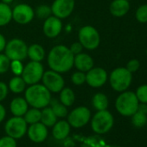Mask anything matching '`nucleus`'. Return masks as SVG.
I'll return each instance as SVG.
<instances>
[{
    "mask_svg": "<svg viewBox=\"0 0 147 147\" xmlns=\"http://www.w3.org/2000/svg\"><path fill=\"white\" fill-rule=\"evenodd\" d=\"M52 15L65 19L70 17L76 7V0H54L50 5Z\"/></svg>",
    "mask_w": 147,
    "mask_h": 147,
    "instance_id": "obj_14",
    "label": "nucleus"
},
{
    "mask_svg": "<svg viewBox=\"0 0 147 147\" xmlns=\"http://www.w3.org/2000/svg\"><path fill=\"white\" fill-rule=\"evenodd\" d=\"M127 1H130V0H127Z\"/></svg>",
    "mask_w": 147,
    "mask_h": 147,
    "instance_id": "obj_46",
    "label": "nucleus"
},
{
    "mask_svg": "<svg viewBox=\"0 0 147 147\" xmlns=\"http://www.w3.org/2000/svg\"><path fill=\"white\" fill-rule=\"evenodd\" d=\"M11 60L5 53H0V75H4L10 70Z\"/></svg>",
    "mask_w": 147,
    "mask_h": 147,
    "instance_id": "obj_32",
    "label": "nucleus"
},
{
    "mask_svg": "<svg viewBox=\"0 0 147 147\" xmlns=\"http://www.w3.org/2000/svg\"><path fill=\"white\" fill-rule=\"evenodd\" d=\"M91 128L97 134H105L113 126L114 119L113 114L107 109L97 111L91 117Z\"/></svg>",
    "mask_w": 147,
    "mask_h": 147,
    "instance_id": "obj_5",
    "label": "nucleus"
},
{
    "mask_svg": "<svg viewBox=\"0 0 147 147\" xmlns=\"http://www.w3.org/2000/svg\"><path fill=\"white\" fill-rule=\"evenodd\" d=\"M59 101L67 107L74 105L76 101V94L70 88H63L59 92Z\"/></svg>",
    "mask_w": 147,
    "mask_h": 147,
    "instance_id": "obj_23",
    "label": "nucleus"
},
{
    "mask_svg": "<svg viewBox=\"0 0 147 147\" xmlns=\"http://www.w3.org/2000/svg\"><path fill=\"white\" fill-rule=\"evenodd\" d=\"M49 107H51V109L53 110V112L55 113V114L56 115L57 118H65L67 117L68 111H67V107L66 106H64L62 103H61L59 101V100H51L50 103H49Z\"/></svg>",
    "mask_w": 147,
    "mask_h": 147,
    "instance_id": "obj_27",
    "label": "nucleus"
},
{
    "mask_svg": "<svg viewBox=\"0 0 147 147\" xmlns=\"http://www.w3.org/2000/svg\"><path fill=\"white\" fill-rule=\"evenodd\" d=\"M63 24L61 19L51 15L43 21L42 31L46 37L53 39L57 37L62 31Z\"/></svg>",
    "mask_w": 147,
    "mask_h": 147,
    "instance_id": "obj_15",
    "label": "nucleus"
},
{
    "mask_svg": "<svg viewBox=\"0 0 147 147\" xmlns=\"http://www.w3.org/2000/svg\"><path fill=\"white\" fill-rule=\"evenodd\" d=\"M146 55H147V49H146Z\"/></svg>",
    "mask_w": 147,
    "mask_h": 147,
    "instance_id": "obj_44",
    "label": "nucleus"
},
{
    "mask_svg": "<svg viewBox=\"0 0 147 147\" xmlns=\"http://www.w3.org/2000/svg\"><path fill=\"white\" fill-rule=\"evenodd\" d=\"M71 82L76 86H82L86 83V73L76 70L71 76Z\"/></svg>",
    "mask_w": 147,
    "mask_h": 147,
    "instance_id": "obj_31",
    "label": "nucleus"
},
{
    "mask_svg": "<svg viewBox=\"0 0 147 147\" xmlns=\"http://www.w3.org/2000/svg\"><path fill=\"white\" fill-rule=\"evenodd\" d=\"M26 134L30 141L39 144L47 139L49 136V129L42 122H37L29 125Z\"/></svg>",
    "mask_w": 147,
    "mask_h": 147,
    "instance_id": "obj_16",
    "label": "nucleus"
},
{
    "mask_svg": "<svg viewBox=\"0 0 147 147\" xmlns=\"http://www.w3.org/2000/svg\"><path fill=\"white\" fill-rule=\"evenodd\" d=\"M6 118V109L4 105L0 102V124H1Z\"/></svg>",
    "mask_w": 147,
    "mask_h": 147,
    "instance_id": "obj_41",
    "label": "nucleus"
},
{
    "mask_svg": "<svg viewBox=\"0 0 147 147\" xmlns=\"http://www.w3.org/2000/svg\"><path fill=\"white\" fill-rule=\"evenodd\" d=\"M146 125H147V120H146Z\"/></svg>",
    "mask_w": 147,
    "mask_h": 147,
    "instance_id": "obj_45",
    "label": "nucleus"
},
{
    "mask_svg": "<svg viewBox=\"0 0 147 147\" xmlns=\"http://www.w3.org/2000/svg\"><path fill=\"white\" fill-rule=\"evenodd\" d=\"M24 67V65L23 64L22 61H18V60L11 61L10 70L11 71V73L14 76H22Z\"/></svg>",
    "mask_w": 147,
    "mask_h": 147,
    "instance_id": "obj_33",
    "label": "nucleus"
},
{
    "mask_svg": "<svg viewBox=\"0 0 147 147\" xmlns=\"http://www.w3.org/2000/svg\"><path fill=\"white\" fill-rule=\"evenodd\" d=\"M111 88L119 93L126 91L131 86L132 81V74L125 67L114 68L108 76Z\"/></svg>",
    "mask_w": 147,
    "mask_h": 147,
    "instance_id": "obj_4",
    "label": "nucleus"
},
{
    "mask_svg": "<svg viewBox=\"0 0 147 147\" xmlns=\"http://www.w3.org/2000/svg\"><path fill=\"white\" fill-rule=\"evenodd\" d=\"M136 19L141 23H147V5H140L136 11Z\"/></svg>",
    "mask_w": 147,
    "mask_h": 147,
    "instance_id": "obj_34",
    "label": "nucleus"
},
{
    "mask_svg": "<svg viewBox=\"0 0 147 147\" xmlns=\"http://www.w3.org/2000/svg\"><path fill=\"white\" fill-rule=\"evenodd\" d=\"M74 55L69 48L63 44L54 46L47 55L49 69L60 74L67 73L74 67Z\"/></svg>",
    "mask_w": 147,
    "mask_h": 147,
    "instance_id": "obj_1",
    "label": "nucleus"
},
{
    "mask_svg": "<svg viewBox=\"0 0 147 147\" xmlns=\"http://www.w3.org/2000/svg\"><path fill=\"white\" fill-rule=\"evenodd\" d=\"M7 85L9 90L15 94H20L22 93H24L27 86L26 82L21 76H14V77H12L9 81V83Z\"/></svg>",
    "mask_w": 147,
    "mask_h": 147,
    "instance_id": "obj_22",
    "label": "nucleus"
},
{
    "mask_svg": "<svg viewBox=\"0 0 147 147\" xmlns=\"http://www.w3.org/2000/svg\"><path fill=\"white\" fill-rule=\"evenodd\" d=\"M52 15L51 7L48 5H40L35 10V17L40 20H45Z\"/></svg>",
    "mask_w": 147,
    "mask_h": 147,
    "instance_id": "obj_29",
    "label": "nucleus"
},
{
    "mask_svg": "<svg viewBox=\"0 0 147 147\" xmlns=\"http://www.w3.org/2000/svg\"><path fill=\"white\" fill-rule=\"evenodd\" d=\"M135 94L139 103L147 104V85L146 84L139 86L137 88Z\"/></svg>",
    "mask_w": 147,
    "mask_h": 147,
    "instance_id": "obj_35",
    "label": "nucleus"
},
{
    "mask_svg": "<svg viewBox=\"0 0 147 147\" xmlns=\"http://www.w3.org/2000/svg\"><path fill=\"white\" fill-rule=\"evenodd\" d=\"M14 0H1V2L5 3V4H7V5H11Z\"/></svg>",
    "mask_w": 147,
    "mask_h": 147,
    "instance_id": "obj_43",
    "label": "nucleus"
},
{
    "mask_svg": "<svg viewBox=\"0 0 147 147\" xmlns=\"http://www.w3.org/2000/svg\"><path fill=\"white\" fill-rule=\"evenodd\" d=\"M29 108L30 106L24 97H15L10 103V111L13 116L24 117Z\"/></svg>",
    "mask_w": 147,
    "mask_h": 147,
    "instance_id": "obj_19",
    "label": "nucleus"
},
{
    "mask_svg": "<svg viewBox=\"0 0 147 147\" xmlns=\"http://www.w3.org/2000/svg\"><path fill=\"white\" fill-rule=\"evenodd\" d=\"M58 118L51 109L49 106L41 109V121L43 125H45L48 128L52 127L55 122L57 121Z\"/></svg>",
    "mask_w": 147,
    "mask_h": 147,
    "instance_id": "obj_24",
    "label": "nucleus"
},
{
    "mask_svg": "<svg viewBox=\"0 0 147 147\" xmlns=\"http://www.w3.org/2000/svg\"><path fill=\"white\" fill-rule=\"evenodd\" d=\"M74 67L79 71L87 73L94 67V61L91 55L82 52L74 56Z\"/></svg>",
    "mask_w": 147,
    "mask_h": 147,
    "instance_id": "obj_17",
    "label": "nucleus"
},
{
    "mask_svg": "<svg viewBox=\"0 0 147 147\" xmlns=\"http://www.w3.org/2000/svg\"><path fill=\"white\" fill-rule=\"evenodd\" d=\"M42 84L52 94H56L65 87V80L61 74L54 70L44 71L42 78Z\"/></svg>",
    "mask_w": 147,
    "mask_h": 147,
    "instance_id": "obj_11",
    "label": "nucleus"
},
{
    "mask_svg": "<svg viewBox=\"0 0 147 147\" xmlns=\"http://www.w3.org/2000/svg\"><path fill=\"white\" fill-rule=\"evenodd\" d=\"M44 67L42 62L39 61H29L24 65V71L22 73V77L28 86L39 83L42 81Z\"/></svg>",
    "mask_w": 147,
    "mask_h": 147,
    "instance_id": "obj_10",
    "label": "nucleus"
},
{
    "mask_svg": "<svg viewBox=\"0 0 147 147\" xmlns=\"http://www.w3.org/2000/svg\"><path fill=\"white\" fill-rule=\"evenodd\" d=\"M91 119V111L85 106H79L71 110L67 115V121L73 128H82L87 125Z\"/></svg>",
    "mask_w": 147,
    "mask_h": 147,
    "instance_id": "obj_7",
    "label": "nucleus"
},
{
    "mask_svg": "<svg viewBox=\"0 0 147 147\" xmlns=\"http://www.w3.org/2000/svg\"><path fill=\"white\" fill-rule=\"evenodd\" d=\"M83 46L82 45V43L78 41V42H73L70 47H69V49L71 51V53L74 55H76L82 52L83 50Z\"/></svg>",
    "mask_w": 147,
    "mask_h": 147,
    "instance_id": "obj_39",
    "label": "nucleus"
},
{
    "mask_svg": "<svg viewBox=\"0 0 147 147\" xmlns=\"http://www.w3.org/2000/svg\"><path fill=\"white\" fill-rule=\"evenodd\" d=\"M35 10L28 4H18L12 9V20L18 24L26 25L33 21Z\"/></svg>",
    "mask_w": 147,
    "mask_h": 147,
    "instance_id": "obj_12",
    "label": "nucleus"
},
{
    "mask_svg": "<svg viewBox=\"0 0 147 147\" xmlns=\"http://www.w3.org/2000/svg\"><path fill=\"white\" fill-rule=\"evenodd\" d=\"M24 98L30 107L42 109L48 106L52 100L51 93L41 83L30 85L24 91Z\"/></svg>",
    "mask_w": 147,
    "mask_h": 147,
    "instance_id": "obj_2",
    "label": "nucleus"
},
{
    "mask_svg": "<svg viewBox=\"0 0 147 147\" xmlns=\"http://www.w3.org/2000/svg\"><path fill=\"white\" fill-rule=\"evenodd\" d=\"M0 147H18L17 139L6 135L0 138Z\"/></svg>",
    "mask_w": 147,
    "mask_h": 147,
    "instance_id": "obj_36",
    "label": "nucleus"
},
{
    "mask_svg": "<svg viewBox=\"0 0 147 147\" xmlns=\"http://www.w3.org/2000/svg\"><path fill=\"white\" fill-rule=\"evenodd\" d=\"M24 119H25L28 125H32L41 121V109L30 107L27 110L25 114L24 115Z\"/></svg>",
    "mask_w": 147,
    "mask_h": 147,
    "instance_id": "obj_28",
    "label": "nucleus"
},
{
    "mask_svg": "<svg viewBox=\"0 0 147 147\" xmlns=\"http://www.w3.org/2000/svg\"><path fill=\"white\" fill-rule=\"evenodd\" d=\"M28 126L24 117L12 116L5 122V131L6 135L15 139H20L26 135Z\"/></svg>",
    "mask_w": 147,
    "mask_h": 147,
    "instance_id": "obj_9",
    "label": "nucleus"
},
{
    "mask_svg": "<svg viewBox=\"0 0 147 147\" xmlns=\"http://www.w3.org/2000/svg\"><path fill=\"white\" fill-rule=\"evenodd\" d=\"M71 128L67 120H57L52 126V136L56 140H64L69 136Z\"/></svg>",
    "mask_w": 147,
    "mask_h": 147,
    "instance_id": "obj_18",
    "label": "nucleus"
},
{
    "mask_svg": "<svg viewBox=\"0 0 147 147\" xmlns=\"http://www.w3.org/2000/svg\"><path fill=\"white\" fill-rule=\"evenodd\" d=\"M107 80L108 74L103 67H94L86 73V83L93 88L103 87Z\"/></svg>",
    "mask_w": 147,
    "mask_h": 147,
    "instance_id": "obj_13",
    "label": "nucleus"
},
{
    "mask_svg": "<svg viewBox=\"0 0 147 147\" xmlns=\"http://www.w3.org/2000/svg\"><path fill=\"white\" fill-rule=\"evenodd\" d=\"M138 100L134 92L124 91L117 97L115 100V108L117 112L125 117H131L138 111Z\"/></svg>",
    "mask_w": 147,
    "mask_h": 147,
    "instance_id": "obj_3",
    "label": "nucleus"
},
{
    "mask_svg": "<svg viewBox=\"0 0 147 147\" xmlns=\"http://www.w3.org/2000/svg\"><path fill=\"white\" fill-rule=\"evenodd\" d=\"M9 92L10 90L8 85L4 82H0V102L4 101L7 98Z\"/></svg>",
    "mask_w": 147,
    "mask_h": 147,
    "instance_id": "obj_37",
    "label": "nucleus"
},
{
    "mask_svg": "<svg viewBox=\"0 0 147 147\" xmlns=\"http://www.w3.org/2000/svg\"><path fill=\"white\" fill-rule=\"evenodd\" d=\"M46 56V52L44 48L39 43H33L28 46L27 58L33 61L42 62Z\"/></svg>",
    "mask_w": 147,
    "mask_h": 147,
    "instance_id": "obj_21",
    "label": "nucleus"
},
{
    "mask_svg": "<svg viewBox=\"0 0 147 147\" xmlns=\"http://www.w3.org/2000/svg\"><path fill=\"white\" fill-rule=\"evenodd\" d=\"M138 111L142 112L145 114H147V104L145 103H139L138 107Z\"/></svg>",
    "mask_w": 147,
    "mask_h": 147,
    "instance_id": "obj_42",
    "label": "nucleus"
},
{
    "mask_svg": "<svg viewBox=\"0 0 147 147\" xmlns=\"http://www.w3.org/2000/svg\"><path fill=\"white\" fill-rule=\"evenodd\" d=\"M6 43H7V41H6L5 36L2 33H0V53L4 52L5 46H6Z\"/></svg>",
    "mask_w": 147,
    "mask_h": 147,
    "instance_id": "obj_40",
    "label": "nucleus"
},
{
    "mask_svg": "<svg viewBox=\"0 0 147 147\" xmlns=\"http://www.w3.org/2000/svg\"><path fill=\"white\" fill-rule=\"evenodd\" d=\"M78 40L85 49L94 50L100 46V36L94 26L85 25L79 30Z\"/></svg>",
    "mask_w": 147,
    "mask_h": 147,
    "instance_id": "obj_6",
    "label": "nucleus"
},
{
    "mask_svg": "<svg viewBox=\"0 0 147 147\" xmlns=\"http://www.w3.org/2000/svg\"><path fill=\"white\" fill-rule=\"evenodd\" d=\"M12 20V8L10 5L0 2V27L9 24Z\"/></svg>",
    "mask_w": 147,
    "mask_h": 147,
    "instance_id": "obj_25",
    "label": "nucleus"
},
{
    "mask_svg": "<svg viewBox=\"0 0 147 147\" xmlns=\"http://www.w3.org/2000/svg\"><path fill=\"white\" fill-rule=\"evenodd\" d=\"M139 67H140L139 61H138L137 59H132V60H130V61L127 62L125 68H126L129 72H131V73L132 74V73H134V72H137V71L138 70Z\"/></svg>",
    "mask_w": 147,
    "mask_h": 147,
    "instance_id": "obj_38",
    "label": "nucleus"
},
{
    "mask_svg": "<svg viewBox=\"0 0 147 147\" xmlns=\"http://www.w3.org/2000/svg\"><path fill=\"white\" fill-rule=\"evenodd\" d=\"M28 45L20 38H12L7 42L4 53L11 61H24L27 58Z\"/></svg>",
    "mask_w": 147,
    "mask_h": 147,
    "instance_id": "obj_8",
    "label": "nucleus"
},
{
    "mask_svg": "<svg viewBox=\"0 0 147 147\" xmlns=\"http://www.w3.org/2000/svg\"><path fill=\"white\" fill-rule=\"evenodd\" d=\"M130 10V3L127 0H113L111 3L109 11L115 18H122L128 13Z\"/></svg>",
    "mask_w": 147,
    "mask_h": 147,
    "instance_id": "obj_20",
    "label": "nucleus"
},
{
    "mask_svg": "<svg viewBox=\"0 0 147 147\" xmlns=\"http://www.w3.org/2000/svg\"><path fill=\"white\" fill-rule=\"evenodd\" d=\"M92 105L96 111L107 110L109 105V100L105 94L96 93L92 98Z\"/></svg>",
    "mask_w": 147,
    "mask_h": 147,
    "instance_id": "obj_26",
    "label": "nucleus"
},
{
    "mask_svg": "<svg viewBox=\"0 0 147 147\" xmlns=\"http://www.w3.org/2000/svg\"><path fill=\"white\" fill-rule=\"evenodd\" d=\"M131 123L136 127H143L146 125L147 120V114L137 111L135 113H133L131 116Z\"/></svg>",
    "mask_w": 147,
    "mask_h": 147,
    "instance_id": "obj_30",
    "label": "nucleus"
}]
</instances>
